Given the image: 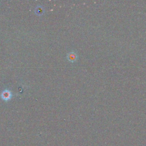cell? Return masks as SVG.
Instances as JSON below:
<instances>
[{"mask_svg": "<svg viewBox=\"0 0 146 146\" xmlns=\"http://www.w3.org/2000/svg\"><path fill=\"white\" fill-rule=\"evenodd\" d=\"M1 99L6 102L10 100L12 98V93L9 90H5L2 91L1 94Z\"/></svg>", "mask_w": 146, "mask_h": 146, "instance_id": "6da1fadb", "label": "cell"}, {"mask_svg": "<svg viewBox=\"0 0 146 146\" xmlns=\"http://www.w3.org/2000/svg\"><path fill=\"white\" fill-rule=\"evenodd\" d=\"M66 58L69 62L73 63V62H75V61H76V60L78 59V56L75 51H72L67 54Z\"/></svg>", "mask_w": 146, "mask_h": 146, "instance_id": "7a4b0ae2", "label": "cell"}, {"mask_svg": "<svg viewBox=\"0 0 146 146\" xmlns=\"http://www.w3.org/2000/svg\"><path fill=\"white\" fill-rule=\"evenodd\" d=\"M44 12V9L42 6H38L35 9V13L38 15H42Z\"/></svg>", "mask_w": 146, "mask_h": 146, "instance_id": "3957f363", "label": "cell"}]
</instances>
